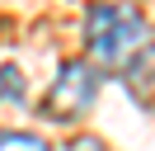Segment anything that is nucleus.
Listing matches in <instances>:
<instances>
[{
	"mask_svg": "<svg viewBox=\"0 0 155 151\" xmlns=\"http://www.w3.org/2000/svg\"><path fill=\"white\" fill-rule=\"evenodd\" d=\"M85 47L94 66H113V71H132L146 52H150V24L141 9L132 5H94L85 14Z\"/></svg>",
	"mask_w": 155,
	"mask_h": 151,
	"instance_id": "f257e3e1",
	"label": "nucleus"
},
{
	"mask_svg": "<svg viewBox=\"0 0 155 151\" xmlns=\"http://www.w3.org/2000/svg\"><path fill=\"white\" fill-rule=\"evenodd\" d=\"M66 151H108V146H104L99 137H75V142H71Z\"/></svg>",
	"mask_w": 155,
	"mask_h": 151,
	"instance_id": "39448f33",
	"label": "nucleus"
},
{
	"mask_svg": "<svg viewBox=\"0 0 155 151\" xmlns=\"http://www.w3.org/2000/svg\"><path fill=\"white\" fill-rule=\"evenodd\" d=\"M28 85H24V71L14 61H0V104H24Z\"/></svg>",
	"mask_w": 155,
	"mask_h": 151,
	"instance_id": "7ed1b4c3",
	"label": "nucleus"
},
{
	"mask_svg": "<svg viewBox=\"0 0 155 151\" xmlns=\"http://www.w3.org/2000/svg\"><path fill=\"white\" fill-rule=\"evenodd\" d=\"M94 99H99V66L85 61V57H66V61L57 66V80L47 85L42 118H52V123H80Z\"/></svg>",
	"mask_w": 155,
	"mask_h": 151,
	"instance_id": "f03ea898",
	"label": "nucleus"
},
{
	"mask_svg": "<svg viewBox=\"0 0 155 151\" xmlns=\"http://www.w3.org/2000/svg\"><path fill=\"white\" fill-rule=\"evenodd\" d=\"M0 151H52V146L38 137V132H14V128H5V132H0Z\"/></svg>",
	"mask_w": 155,
	"mask_h": 151,
	"instance_id": "20e7f679",
	"label": "nucleus"
}]
</instances>
